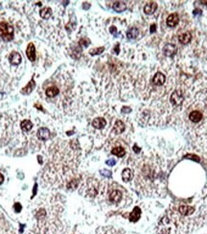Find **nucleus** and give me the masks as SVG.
<instances>
[{
  "instance_id": "nucleus-31",
  "label": "nucleus",
  "mask_w": 207,
  "mask_h": 234,
  "mask_svg": "<svg viewBox=\"0 0 207 234\" xmlns=\"http://www.w3.org/2000/svg\"><path fill=\"white\" fill-rule=\"evenodd\" d=\"M3 181H4V176L1 173H0V185L3 183Z\"/></svg>"
},
{
  "instance_id": "nucleus-24",
  "label": "nucleus",
  "mask_w": 207,
  "mask_h": 234,
  "mask_svg": "<svg viewBox=\"0 0 207 234\" xmlns=\"http://www.w3.org/2000/svg\"><path fill=\"white\" fill-rule=\"evenodd\" d=\"M104 47H99V48H96V49H93L92 51H90V55H92V56H95V55H99V54H101V53H103V51H104Z\"/></svg>"
},
{
  "instance_id": "nucleus-21",
  "label": "nucleus",
  "mask_w": 207,
  "mask_h": 234,
  "mask_svg": "<svg viewBox=\"0 0 207 234\" xmlns=\"http://www.w3.org/2000/svg\"><path fill=\"white\" fill-rule=\"evenodd\" d=\"M21 127V130L24 131V132H29L32 129L33 127V123L30 120H23L20 124Z\"/></svg>"
},
{
  "instance_id": "nucleus-26",
  "label": "nucleus",
  "mask_w": 207,
  "mask_h": 234,
  "mask_svg": "<svg viewBox=\"0 0 207 234\" xmlns=\"http://www.w3.org/2000/svg\"><path fill=\"white\" fill-rule=\"evenodd\" d=\"M101 174L103 176H105V177H111V172L110 171H108V170H102L101 171Z\"/></svg>"
},
{
  "instance_id": "nucleus-19",
  "label": "nucleus",
  "mask_w": 207,
  "mask_h": 234,
  "mask_svg": "<svg viewBox=\"0 0 207 234\" xmlns=\"http://www.w3.org/2000/svg\"><path fill=\"white\" fill-rule=\"evenodd\" d=\"M39 15H40L41 17H42V18L48 19V18H50V16H51V15H52V10H51V8H49V7H45V8H43V9L40 10Z\"/></svg>"
},
{
  "instance_id": "nucleus-10",
  "label": "nucleus",
  "mask_w": 207,
  "mask_h": 234,
  "mask_svg": "<svg viewBox=\"0 0 207 234\" xmlns=\"http://www.w3.org/2000/svg\"><path fill=\"white\" fill-rule=\"evenodd\" d=\"M105 126H106V121L105 119L102 118V117H97V118H95L92 121V127L98 129V130H101V129L105 128Z\"/></svg>"
},
{
  "instance_id": "nucleus-4",
  "label": "nucleus",
  "mask_w": 207,
  "mask_h": 234,
  "mask_svg": "<svg viewBox=\"0 0 207 234\" xmlns=\"http://www.w3.org/2000/svg\"><path fill=\"white\" fill-rule=\"evenodd\" d=\"M122 199H123V194L122 192L118 189L112 190L109 194V202L110 203H114V204L120 203Z\"/></svg>"
},
{
  "instance_id": "nucleus-8",
  "label": "nucleus",
  "mask_w": 207,
  "mask_h": 234,
  "mask_svg": "<svg viewBox=\"0 0 207 234\" xmlns=\"http://www.w3.org/2000/svg\"><path fill=\"white\" fill-rule=\"evenodd\" d=\"M26 55L27 58L30 60L31 62H34L35 60V48L33 42H30L27 46V50H26Z\"/></svg>"
},
{
  "instance_id": "nucleus-35",
  "label": "nucleus",
  "mask_w": 207,
  "mask_h": 234,
  "mask_svg": "<svg viewBox=\"0 0 207 234\" xmlns=\"http://www.w3.org/2000/svg\"><path fill=\"white\" fill-rule=\"evenodd\" d=\"M38 162L41 164V163H42V159H41V156H40V155H38Z\"/></svg>"
},
{
  "instance_id": "nucleus-16",
  "label": "nucleus",
  "mask_w": 207,
  "mask_h": 234,
  "mask_svg": "<svg viewBox=\"0 0 207 234\" xmlns=\"http://www.w3.org/2000/svg\"><path fill=\"white\" fill-rule=\"evenodd\" d=\"M156 8H157V4L155 2H149L144 7V12L146 14L150 15V14L155 13V11L156 10Z\"/></svg>"
},
{
  "instance_id": "nucleus-34",
  "label": "nucleus",
  "mask_w": 207,
  "mask_h": 234,
  "mask_svg": "<svg viewBox=\"0 0 207 234\" xmlns=\"http://www.w3.org/2000/svg\"><path fill=\"white\" fill-rule=\"evenodd\" d=\"M35 108H38V109H39L40 110H42V108H41V107L39 106V105H38V104H37V105H35Z\"/></svg>"
},
{
  "instance_id": "nucleus-28",
  "label": "nucleus",
  "mask_w": 207,
  "mask_h": 234,
  "mask_svg": "<svg viewBox=\"0 0 207 234\" xmlns=\"http://www.w3.org/2000/svg\"><path fill=\"white\" fill-rule=\"evenodd\" d=\"M131 109H129V108H126V107H124L123 109H122V112H131Z\"/></svg>"
},
{
  "instance_id": "nucleus-2",
  "label": "nucleus",
  "mask_w": 207,
  "mask_h": 234,
  "mask_svg": "<svg viewBox=\"0 0 207 234\" xmlns=\"http://www.w3.org/2000/svg\"><path fill=\"white\" fill-rule=\"evenodd\" d=\"M137 182L141 190L148 195H164L165 170L160 157L152 155L142 161L137 176Z\"/></svg>"
},
{
  "instance_id": "nucleus-18",
  "label": "nucleus",
  "mask_w": 207,
  "mask_h": 234,
  "mask_svg": "<svg viewBox=\"0 0 207 234\" xmlns=\"http://www.w3.org/2000/svg\"><path fill=\"white\" fill-rule=\"evenodd\" d=\"M60 93V89L57 86H50L45 90V94L48 97H55Z\"/></svg>"
},
{
  "instance_id": "nucleus-9",
  "label": "nucleus",
  "mask_w": 207,
  "mask_h": 234,
  "mask_svg": "<svg viewBox=\"0 0 207 234\" xmlns=\"http://www.w3.org/2000/svg\"><path fill=\"white\" fill-rule=\"evenodd\" d=\"M50 131L47 128H40L37 132L38 138L40 140H47L50 138Z\"/></svg>"
},
{
  "instance_id": "nucleus-29",
  "label": "nucleus",
  "mask_w": 207,
  "mask_h": 234,
  "mask_svg": "<svg viewBox=\"0 0 207 234\" xmlns=\"http://www.w3.org/2000/svg\"><path fill=\"white\" fill-rule=\"evenodd\" d=\"M37 188H38V185H37V184H35V186H34V191H33V196H32V198H34V197H35V192H37Z\"/></svg>"
},
{
  "instance_id": "nucleus-17",
  "label": "nucleus",
  "mask_w": 207,
  "mask_h": 234,
  "mask_svg": "<svg viewBox=\"0 0 207 234\" xmlns=\"http://www.w3.org/2000/svg\"><path fill=\"white\" fill-rule=\"evenodd\" d=\"M140 215H141V210L139 207H134L133 211L131 213V215H129V221L131 222H136L139 220L140 218Z\"/></svg>"
},
{
  "instance_id": "nucleus-20",
  "label": "nucleus",
  "mask_w": 207,
  "mask_h": 234,
  "mask_svg": "<svg viewBox=\"0 0 207 234\" xmlns=\"http://www.w3.org/2000/svg\"><path fill=\"white\" fill-rule=\"evenodd\" d=\"M112 8H113L114 11L118 12V13H121V12H124L127 9V6L124 2H115L113 6H112Z\"/></svg>"
},
{
  "instance_id": "nucleus-30",
  "label": "nucleus",
  "mask_w": 207,
  "mask_h": 234,
  "mask_svg": "<svg viewBox=\"0 0 207 234\" xmlns=\"http://www.w3.org/2000/svg\"><path fill=\"white\" fill-rule=\"evenodd\" d=\"M109 31H110L111 34H116V28L115 27H110Z\"/></svg>"
},
{
  "instance_id": "nucleus-15",
  "label": "nucleus",
  "mask_w": 207,
  "mask_h": 234,
  "mask_svg": "<svg viewBox=\"0 0 207 234\" xmlns=\"http://www.w3.org/2000/svg\"><path fill=\"white\" fill-rule=\"evenodd\" d=\"M133 178V173L132 171L129 168H125L122 172V179L124 181H126V182H128V181L132 180V179Z\"/></svg>"
},
{
  "instance_id": "nucleus-14",
  "label": "nucleus",
  "mask_w": 207,
  "mask_h": 234,
  "mask_svg": "<svg viewBox=\"0 0 207 234\" xmlns=\"http://www.w3.org/2000/svg\"><path fill=\"white\" fill-rule=\"evenodd\" d=\"M192 39V35L190 32H185V33H182L181 35L179 36V42L182 44H187L191 42Z\"/></svg>"
},
{
  "instance_id": "nucleus-7",
  "label": "nucleus",
  "mask_w": 207,
  "mask_h": 234,
  "mask_svg": "<svg viewBox=\"0 0 207 234\" xmlns=\"http://www.w3.org/2000/svg\"><path fill=\"white\" fill-rule=\"evenodd\" d=\"M163 53L167 57L174 56L176 53V46L175 44H172V43H169L167 45H165L164 48H163Z\"/></svg>"
},
{
  "instance_id": "nucleus-3",
  "label": "nucleus",
  "mask_w": 207,
  "mask_h": 234,
  "mask_svg": "<svg viewBox=\"0 0 207 234\" xmlns=\"http://www.w3.org/2000/svg\"><path fill=\"white\" fill-rule=\"evenodd\" d=\"M0 38L6 42H9L14 38V28L6 22L0 23Z\"/></svg>"
},
{
  "instance_id": "nucleus-22",
  "label": "nucleus",
  "mask_w": 207,
  "mask_h": 234,
  "mask_svg": "<svg viewBox=\"0 0 207 234\" xmlns=\"http://www.w3.org/2000/svg\"><path fill=\"white\" fill-rule=\"evenodd\" d=\"M111 154L118 156V157H122V156L125 155L126 151L124 150V148H122V147H115L113 150L111 151Z\"/></svg>"
},
{
  "instance_id": "nucleus-25",
  "label": "nucleus",
  "mask_w": 207,
  "mask_h": 234,
  "mask_svg": "<svg viewBox=\"0 0 207 234\" xmlns=\"http://www.w3.org/2000/svg\"><path fill=\"white\" fill-rule=\"evenodd\" d=\"M14 208H15V212H20L21 211V204L20 203H18V202H16V203H15V206H14Z\"/></svg>"
},
{
  "instance_id": "nucleus-13",
  "label": "nucleus",
  "mask_w": 207,
  "mask_h": 234,
  "mask_svg": "<svg viewBox=\"0 0 207 234\" xmlns=\"http://www.w3.org/2000/svg\"><path fill=\"white\" fill-rule=\"evenodd\" d=\"M35 87V83L34 78H32V80L29 82V84L25 87H23V89L21 90V93L22 94H24V95L30 94V93L34 90Z\"/></svg>"
},
{
  "instance_id": "nucleus-33",
  "label": "nucleus",
  "mask_w": 207,
  "mask_h": 234,
  "mask_svg": "<svg viewBox=\"0 0 207 234\" xmlns=\"http://www.w3.org/2000/svg\"><path fill=\"white\" fill-rule=\"evenodd\" d=\"M153 31H155V25H152L151 28V33H152Z\"/></svg>"
},
{
  "instance_id": "nucleus-12",
  "label": "nucleus",
  "mask_w": 207,
  "mask_h": 234,
  "mask_svg": "<svg viewBox=\"0 0 207 234\" xmlns=\"http://www.w3.org/2000/svg\"><path fill=\"white\" fill-rule=\"evenodd\" d=\"M124 131H125V125L121 120H117L114 124L113 130H112V132L115 134H120L122 133Z\"/></svg>"
},
{
  "instance_id": "nucleus-27",
  "label": "nucleus",
  "mask_w": 207,
  "mask_h": 234,
  "mask_svg": "<svg viewBox=\"0 0 207 234\" xmlns=\"http://www.w3.org/2000/svg\"><path fill=\"white\" fill-rule=\"evenodd\" d=\"M106 164H109V165H110V166H113V165L115 164V160H113V159H109V160L106 161Z\"/></svg>"
},
{
  "instance_id": "nucleus-23",
  "label": "nucleus",
  "mask_w": 207,
  "mask_h": 234,
  "mask_svg": "<svg viewBox=\"0 0 207 234\" xmlns=\"http://www.w3.org/2000/svg\"><path fill=\"white\" fill-rule=\"evenodd\" d=\"M137 35H138V30L136 28H134V27H132V28H131L127 32V37H128V38H129V39H133V38H135L137 37Z\"/></svg>"
},
{
  "instance_id": "nucleus-11",
  "label": "nucleus",
  "mask_w": 207,
  "mask_h": 234,
  "mask_svg": "<svg viewBox=\"0 0 207 234\" xmlns=\"http://www.w3.org/2000/svg\"><path fill=\"white\" fill-rule=\"evenodd\" d=\"M179 21V17L177 15V14H172L168 16L166 23L169 27H175L177 25Z\"/></svg>"
},
{
  "instance_id": "nucleus-1",
  "label": "nucleus",
  "mask_w": 207,
  "mask_h": 234,
  "mask_svg": "<svg viewBox=\"0 0 207 234\" xmlns=\"http://www.w3.org/2000/svg\"><path fill=\"white\" fill-rule=\"evenodd\" d=\"M206 215L202 209L187 203L172 204L158 221L157 234H190L202 226L206 221Z\"/></svg>"
},
{
  "instance_id": "nucleus-5",
  "label": "nucleus",
  "mask_w": 207,
  "mask_h": 234,
  "mask_svg": "<svg viewBox=\"0 0 207 234\" xmlns=\"http://www.w3.org/2000/svg\"><path fill=\"white\" fill-rule=\"evenodd\" d=\"M165 82H166V76H165V74H163L162 72L155 73V75L153 76V78H152V84L156 86L162 85Z\"/></svg>"
},
{
  "instance_id": "nucleus-32",
  "label": "nucleus",
  "mask_w": 207,
  "mask_h": 234,
  "mask_svg": "<svg viewBox=\"0 0 207 234\" xmlns=\"http://www.w3.org/2000/svg\"><path fill=\"white\" fill-rule=\"evenodd\" d=\"M133 150H134V152H135V153H139V151H140V149L137 147L136 145H134V146H133Z\"/></svg>"
},
{
  "instance_id": "nucleus-6",
  "label": "nucleus",
  "mask_w": 207,
  "mask_h": 234,
  "mask_svg": "<svg viewBox=\"0 0 207 234\" xmlns=\"http://www.w3.org/2000/svg\"><path fill=\"white\" fill-rule=\"evenodd\" d=\"M21 58L22 57L18 52L14 51L10 54L9 61H10L11 64H13V65H18V64H20V62H21Z\"/></svg>"
}]
</instances>
